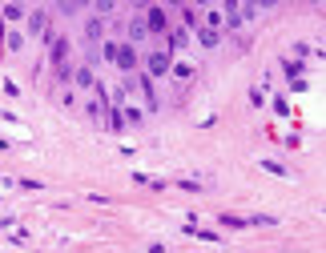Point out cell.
Segmentation results:
<instances>
[{"instance_id":"cell-1","label":"cell","mask_w":326,"mask_h":253,"mask_svg":"<svg viewBox=\"0 0 326 253\" xmlns=\"http://www.w3.org/2000/svg\"><path fill=\"white\" fill-rule=\"evenodd\" d=\"M173 69V60H169V48H157V52H149V73H145V77H161V73H169Z\"/></svg>"},{"instance_id":"cell-2","label":"cell","mask_w":326,"mask_h":253,"mask_svg":"<svg viewBox=\"0 0 326 253\" xmlns=\"http://www.w3.org/2000/svg\"><path fill=\"white\" fill-rule=\"evenodd\" d=\"M52 65H56L61 77H69V41H65V37L52 41Z\"/></svg>"},{"instance_id":"cell-3","label":"cell","mask_w":326,"mask_h":253,"mask_svg":"<svg viewBox=\"0 0 326 253\" xmlns=\"http://www.w3.org/2000/svg\"><path fill=\"white\" fill-rule=\"evenodd\" d=\"M165 28H169V20H165V8H149V12H145V33H165Z\"/></svg>"},{"instance_id":"cell-4","label":"cell","mask_w":326,"mask_h":253,"mask_svg":"<svg viewBox=\"0 0 326 253\" xmlns=\"http://www.w3.org/2000/svg\"><path fill=\"white\" fill-rule=\"evenodd\" d=\"M113 65L133 69V65H137V52H133V44H117V52H113Z\"/></svg>"},{"instance_id":"cell-5","label":"cell","mask_w":326,"mask_h":253,"mask_svg":"<svg viewBox=\"0 0 326 253\" xmlns=\"http://www.w3.org/2000/svg\"><path fill=\"white\" fill-rule=\"evenodd\" d=\"M101 33H105V24H101V16H93V20H89V24H85V37H89V41H93V44L101 41Z\"/></svg>"},{"instance_id":"cell-6","label":"cell","mask_w":326,"mask_h":253,"mask_svg":"<svg viewBox=\"0 0 326 253\" xmlns=\"http://www.w3.org/2000/svg\"><path fill=\"white\" fill-rule=\"evenodd\" d=\"M141 92H145V105H149V113L157 109V92H153V81L149 77H141Z\"/></svg>"},{"instance_id":"cell-7","label":"cell","mask_w":326,"mask_h":253,"mask_svg":"<svg viewBox=\"0 0 326 253\" xmlns=\"http://www.w3.org/2000/svg\"><path fill=\"white\" fill-rule=\"evenodd\" d=\"M77 84H81V88H97V81H93V69H89V65H81V69H77Z\"/></svg>"},{"instance_id":"cell-8","label":"cell","mask_w":326,"mask_h":253,"mask_svg":"<svg viewBox=\"0 0 326 253\" xmlns=\"http://www.w3.org/2000/svg\"><path fill=\"white\" fill-rule=\"evenodd\" d=\"M197 41H201L205 48H214V44H218V33H214V28H205V24H197Z\"/></svg>"},{"instance_id":"cell-9","label":"cell","mask_w":326,"mask_h":253,"mask_svg":"<svg viewBox=\"0 0 326 253\" xmlns=\"http://www.w3.org/2000/svg\"><path fill=\"white\" fill-rule=\"evenodd\" d=\"M226 24L230 28H242V8L238 4H226Z\"/></svg>"},{"instance_id":"cell-10","label":"cell","mask_w":326,"mask_h":253,"mask_svg":"<svg viewBox=\"0 0 326 253\" xmlns=\"http://www.w3.org/2000/svg\"><path fill=\"white\" fill-rule=\"evenodd\" d=\"M262 169H266V173H278V177H290V169L278 165V161H262Z\"/></svg>"},{"instance_id":"cell-11","label":"cell","mask_w":326,"mask_h":253,"mask_svg":"<svg viewBox=\"0 0 326 253\" xmlns=\"http://www.w3.org/2000/svg\"><path fill=\"white\" fill-rule=\"evenodd\" d=\"M218 221H222V225H230V229H242V225H246V217H230V213L218 217Z\"/></svg>"},{"instance_id":"cell-12","label":"cell","mask_w":326,"mask_h":253,"mask_svg":"<svg viewBox=\"0 0 326 253\" xmlns=\"http://www.w3.org/2000/svg\"><path fill=\"white\" fill-rule=\"evenodd\" d=\"M173 48H186V28H173V37H169Z\"/></svg>"},{"instance_id":"cell-13","label":"cell","mask_w":326,"mask_h":253,"mask_svg":"<svg viewBox=\"0 0 326 253\" xmlns=\"http://www.w3.org/2000/svg\"><path fill=\"white\" fill-rule=\"evenodd\" d=\"M129 37H133V41L145 37V20H133V24H129Z\"/></svg>"},{"instance_id":"cell-14","label":"cell","mask_w":326,"mask_h":253,"mask_svg":"<svg viewBox=\"0 0 326 253\" xmlns=\"http://www.w3.org/2000/svg\"><path fill=\"white\" fill-rule=\"evenodd\" d=\"M173 77H177V81H189L193 69H189V65H173Z\"/></svg>"},{"instance_id":"cell-15","label":"cell","mask_w":326,"mask_h":253,"mask_svg":"<svg viewBox=\"0 0 326 253\" xmlns=\"http://www.w3.org/2000/svg\"><path fill=\"white\" fill-rule=\"evenodd\" d=\"M20 16H24L20 4H8V8H4V20H20Z\"/></svg>"},{"instance_id":"cell-16","label":"cell","mask_w":326,"mask_h":253,"mask_svg":"<svg viewBox=\"0 0 326 253\" xmlns=\"http://www.w3.org/2000/svg\"><path fill=\"white\" fill-rule=\"evenodd\" d=\"M286 73H290L294 81H298V77H302V65H298V60H286Z\"/></svg>"},{"instance_id":"cell-17","label":"cell","mask_w":326,"mask_h":253,"mask_svg":"<svg viewBox=\"0 0 326 253\" xmlns=\"http://www.w3.org/2000/svg\"><path fill=\"white\" fill-rule=\"evenodd\" d=\"M28 28H33V33H45V12H37V16H33V24H28Z\"/></svg>"},{"instance_id":"cell-18","label":"cell","mask_w":326,"mask_h":253,"mask_svg":"<svg viewBox=\"0 0 326 253\" xmlns=\"http://www.w3.org/2000/svg\"><path fill=\"white\" fill-rule=\"evenodd\" d=\"M4 44L8 48H20V33H4Z\"/></svg>"}]
</instances>
